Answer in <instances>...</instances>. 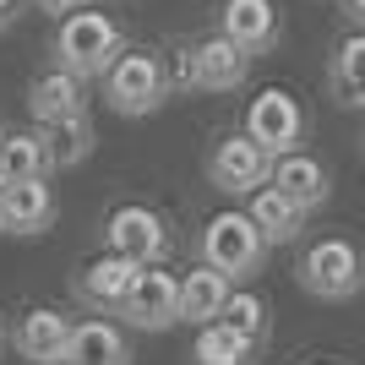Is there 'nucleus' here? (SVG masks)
I'll list each match as a JSON object with an SVG mask.
<instances>
[{"label": "nucleus", "instance_id": "nucleus-15", "mask_svg": "<svg viewBox=\"0 0 365 365\" xmlns=\"http://www.w3.org/2000/svg\"><path fill=\"white\" fill-rule=\"evenodd\" d=\"M28 109L38 125H55V120H71V115H88V82L71 71H44L38 82L28 88Z\"/></svg>", "mask_w": 365, "mask_h": 365}, {"label": "nucleus", "instance_id": "nucleus-12", "mask_svg": "<svg viewBox=\"0 0 365 365\" xmlns=\"http://www.w3.org/2000/svg\"><path fill=\"white\" fill-rule=\"evenodd\" d=\"M55 224L49 180H6L0 185V235H44Z\"/></svg>", "mask_w": 365, "mask_h": 365}, {"label": "nucleus", "instance_id": "nucleus-8", "mask_svg": "<svg viewBox=\"0 0 365 365\" xmlns=\"http://www.w3.org/2000/svg\"><path fill=\"white\" fill-rule=\"evenodd\" d=\"M267 169H273L267 148H262V142H251L245 131L224 137L213 153H207V180H213L224 197H251V191L267 180Z\"/></svg>", "mask_w": 365, "mask_h": 365}, {"label": "nucleus", "instance_id": "nucleus-6", "mask_svg": "<svg viewBox=\"0 0 365 365\" xmlns=\"http://www.w3.org/2000/svg\"><path fill=\"white\" fill-rule=\"evenodd\" d=\"M120 322H131L137 333H164V327H175V322H180V278L164 273L158 262H148L137 273V284H131V294H125V305H120Z\"/></svg>", "mask_w": 365, "mask_h": 365}, {"label": "nucleus", "instance_id": "nucleus-3", "mask_svg": "<svg viewBox=\"0 0 365 365\" xmlns=\"http://www.w3.org/2000/svg\"><path fill=\"white\" fill-rule=\"evenodd\" d=\"M104 98L115 115H131V120H142V115H153V109L169 104V71L164 61L153 55V49H120L115 61H109L104 71Z\"/></svg>", "mask_w": 365, "mask_h": 365}, {"label": "nucleus", "instance_id": "nucleus-2", "mask_svg": "<svg viewBox=\"0 0 365 365\" xmlns=\"http://www.w3.org/2000/svg\"><path fill=\"white\" fill-rule=\"evenodd\" d=\"M294 278H300L305 294L338 305V300H354L365 289V257H360V245L344 240V235H322V240H311L300 251Z\"/></svg>", "mask_w": 365, "mask_h": 365}, {"label": "nucleus", "instance_id": "nucleus-7", "mask_svg": "<svg viewBox=\"0 0 365 365\" xmlns=\"http://www.w3.org/2000/svg\"><path fill=\"white\" fill-rule=\"evenodd\" d=\"M104 245L148 267V262H164L169 257V224H164V213H153V207H142V202H125V207L109 213Z\"/></svg>", "mask_w": 365, "mask_h": 365}, {"label": "nucleus", "instance_id": "nucleus-13", "mask_svg": "<svg viewBox=\"0 0 365 365\" xmlns=\"http://www.w3.org/2000/svg\"><path fill=\"white\" fill-rule=\"evenodd\" d=\"M267 180L284 191V197H294L305 207V213H317L322 202L333 197V175H327V164L322 158H311V153H278L273 158V169H267Z\"/></svg>", "mask_w": 365, "mask_h": 365}, {"label": "nucleus", "instance_id": "nucleus-25", "mask_svg": "<svg viewBox=\"0 0 365 365\" xmlns=\"http://www.w3.org/2000/svg\"><path fill=\"white\" fill-rule=\"evenodd\" d=\"M344 11H349L354 28H365V0H344Z\"/></svg>", "mask_w": 365, "mask_h": 365}, {"label": "nucleus", "instance_id": "nucleus-24", "mask_svg": "<svg viewBox=\"0 0 365 365\" xmlns=\"http://www.w3.org/2000/svg\"><path fill=\"white\" fill-rule=\"evenodd\" d=\"M76 6H88V0H38V11H55V16L76 11Z\"/></svg>", "mask_w": 365, "mask_h": 365}, {"label": "nucleus", "instance_id": "nucleus-26", "mask_svg": "<svg viewBox=\"0 0 365 365\" xmlns=\"http://www.w3.org/2000/svg\"><path fill=\"white\" fill-rule=\"evenodd\" d=\"M11 11H16V6H6V0H0V28H11Z\"/></svg>", "mask_w": 365, "mask_h": 365}, {"label": "nucleus", "instance_id": "nucleus-21", "mask_svg": "<svg viewBox=\"0 0 365 365\" xmlns=\"http://www.w3.org/2000/svg\"><path fill=\"white\" fill-rule=\"evenodd\" d=\"M0 169L6 180H49L55 175V158H49L44 131H16V137L0 142Z\"/></svg>", "mask_w": 365, "mask_h": 365}, {"label": "nucleus", "instance_id": "nucleus-5", "mask_svg": "<svg viewBox=\"0 0 365 365\" xmlns=\"http://www.w3.org/2000/svg\"><path fill=\"white\" fill-rule=\"evenodd\" d=\"M245 137L262 142L267 158L294 153L305 142V109H300V98H294L289 88H262L257 98H251V109H245Z\"/></svg>", "mask_w": 365, "mask_h": 365}, {"label": "nucleus", "instance_id": "nucleus-30", "mask_svg": "<svg viewBox=\"0 0 365 365\" xmlns=\"http://www.w3.org/2000/svg\"><path fill=\"white\" fill-rule=\"evenodd\" d=\"M6 6H16V0H6Z\"/></svg>", "mask_w": 365, "mask_h": 365}, {"label": "nucleus", "instance_id": "nucleus-29", "mask_svg": "<svg viewBox=\"0 0 365 365\" xmlns=\"http://www.w3.org/2000/svg\"><path fill=\"white\" fill-rule=\"evenodd\" d=\"M0 142H6V131H0Z\"/></svg>", "mask_w": 365, "mask_h": 365}, {"label": "nucleus", "instance_id": "nucleus-27", "mask_svg": "<svg viewBox=\"0 0 365 365\" xmlns=\"http://www.w3.org/2000/svg\"><path fill=\"white\" fill-rule=\"evenodd\" d=\"M0 349H6V327H0Z\"/></svg>", "mask_w": 365, "mask_h": 365}, {"label": "nucleus", "instance_id": "nucleus-18", "mask_svg": "<svg viewBox=\"0 0 365 365\" xmlns=\"http://www.w3.org/2000/svg\"><path fill=\"white\" fill-rule=\"evenodd\" d=\"M327 88L344 109H365V28L349 33L327 61Z\"/></svg>", "mask_w": 365, "mask_h": 365}, {"label": "nucleus", "instance_id": "nucleus-19", "mask_svg": "<svg viewBox=\"0 0 365 365\" xmlns=\"http://www.w3.org/2000/svg\"><path fill=\"white\" fill-rule=\"evenodd\" d=\"M262 344H251L245 333L224 327V322H202L197 344H191V365H257Z\"/></svg>", "mask_w": 365, "mask_h": 365}, {"label": "nucleus", "instance_id": "nucleus-16", "mask_svg": "<svg viewBox=\"0 0 365 365\" xmlns=\"http://www.w3.org/2000/svg\"><path fill=\"white\" fill-rule=\"evenodd\" d=\"M251 224L262 229V240L267 245H289V240H300V229H305V207L294 197H284L273 180H262L257 191H251Z\"/></svg>", "mask_w": 365, "mask_h": 365}, {"label": "nucleus", "instance_id": "nucleus-32", "mask_svg": "<svg viewBox=\"0 0 365 365\" xmlns=\"http://www.w3.org/2000/svg\"><path fill=\"white\" fill-rule=\"evenodd\" d=\"M360 148H365V142H360Z\"/></svg>", "mask_w": 365, "mask_h": 365}, {"label": "nucleus", "instance_id": "nucleus-20", "mask_svg": "<svg viewBox=\"0 0 365 365\" xmlns=\"http://www.w3.org/2000/svg\"><path fill=\"white\" fill-rule=\"evenodd\" d=\"M229 289H235V284H229L218 267H207V262H202L197 273H185V278H180V322H191V327L213 322V317H218V305L229 300Z\"/></svg>", "mask_w": 365, "mask_h": 365}, {"label": "nucleus", "instance_id": "nucleus-14", "mask_svg": "<svg viewBox=\"0 0 365 365\" xmlns=\"http://www.w3.org/2000/svg\"><path fill=\"white\" fill-rule=\"evenodd\" d=\"M16 354L33 365H61L66 349H71V317H61V311H49V305H38V311H28V317L16 322L11 333Z\"/></svg>", "mask_w": 365, "mask_h": 365}, {"label": "nucleus", "instance_id": "nucleus-9", "mask_svg": "<svg viewBox=\"0 0 365 365\" xmlns=\"http://www.w3.org/2000/svg\"><path fill=\"white\" fill-rule=\"evenodd\" d=\"M142 262L120 257V251H104L98 262H88L82 273H76V300L88 305V311H98V317H120L125 294H131V284H137Z\"/></svg>", "mask_w": 365, "mask_h": 365}, {"label": "nucleus", "instance_id": "nucleus-1", "mask_svg": "<svg viewBox=\"0 0 365 365\" xmlns=\"http://www.w3.org/2000/svg\"><path fill=\"white\" fill-rule=\"evenodd\" d=\"M49 49H55V66H61V71L93 82V76H104L109 61L125 49V33H120V22H115V16L76 6V11L61 16V28H55Z\"/></svg>", "mask_w": 365, "mask_h": 365}, {"label": "nucleus", "instance_id": "nucleus-28", "mask_svg": "<svg viewBox=\"0 0 365 365\" xmlns=\"http://www.w3.org/2000/svg\"><path fill=\"white\" fill-rule=\"evenodd\" d=\"M0 185H6V169H0Z\"/></svg>", "mask_w": 365, "mask_h": 365}, {"label": "nucleus", "instance_id": "nucleus-17", "mask_svg": "<svg viewBox=\"0 0 365 365\" xmlns=\"http://www.w3.org/2000/svg\"><path fill=\"white\" fill-rule=\"evenodd\" d=\"M66 360L71 365H131V344L109 317H88V322H71Z\"/></svg>", "mask_w": 365, "mask_h": 365}, {"label": "nucleus", "instance_id": "nucleus-22", "mask_svg": "<svg viewBox=\"0 0 365 365\" xmlns=\"http://www.w3.org/2000/svg\"><path fill=\"white\" fill-rule=\"evenodd\" d=\"M213 322H224V327H235V333H245L251 344H267V300L262 294H251V289H229V300L218 305V317Z\"/></svg>", "mask_w": 365, "mask_h": 365}, {"label": "nucleus", "instance_id": "nucleus-11", "mask_svg": "<svg viewBox=\"0 0 365 365\" xmlns=\"http://www.w3.org/2000/svg\"><path fill=\"white\" fill-rule=\"evenodd\" d=\"M218 33L235 38V44L257 61V55H267V49L278 44L284 22H278L273 0H224V11H218Z\"/></svg>", "mask_w": 365, "mask_h": 365}, {"label": "nucleus", "instance_id": "nucleus-31", "mask_svg": "<svg viewBox=\"0 0 365 365\" xmlns=\"http://www.w3.org/2000/svg\"><path fill=\"white\" fill-rule=\"evenodd\" d=\"M61 365H71V360H61Z\"/></svg>", "mask_w": 365, "mask_h": 365}, {"label": "nucleus", "instance_id": "nucleus-4", "mask_svg": "<svg viewBox=\"0 0 365 365\" xmlns=\"http://www.w3.org/2000/svg\"><path fill=\"white\" fill-rule=\"evenodd\" d=\"M202 262L218 267L229 284H245V278L262 273V262H267V240H262V229L251 224V213H213L202 224Z\"/></svg>", "mask_w": 365, "mask_h": 365}, {"label": "nucleus", "instance_id": "nucleus-10", "mask_svg": "<svg viewBox=\"0 0 365 365\" xmlns=\"http://www.w3.org/2000/svg\"><path fill=\"white\" fill-rule=\"evenodd\" d=\"M191 76H197V93H235L251 76V55L224 33H207L191 44Z\"/></svg>", "mask_w": 365, "mask_h": 365}, {"label": "nucleus", "instance_id": "nucleus-23", "mask_svg": "<svg viewBox=\"0 0 365 365\" xmlns=\"http://www.w3.org/2000/svg\"><path fill=\"white\" fill-rule=\"evenodd\" d=\"M44 142H49L55 169H76V164L93 153V125H88V115H71V120L44 125Z\"/></svg>", "mask_w": 365, "mask_h": 365}]
</instances>
